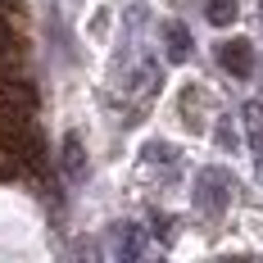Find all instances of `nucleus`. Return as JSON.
<instances>
[{"instance_id": "nucleus-2", "label": "nucleus", "mask_w": 263, "mask_h": 263, "mask_svg": "<svg viewBox=\"0 0 263 263\" xmlns=\"http://www.w3.org/2000/svg\"><path fill=\"white\" fill-rule=\"evenodd\" d=\"M195 204L209 213V218H218V213L232 204V173L227 168H204L195 177Z\"/></svg>"}, {"instance_id": "nucleus-5", "label": "nucleus", "mask_w": 263, "mask_h": 263, "mask_svg": "<svg viewBox=\"0 0 263 263\" xmlns=\"http://www.w3.org/2000/svg\"><path fill=\"white\" fill-rule=\"evenodd\" d=\"M59 168H64L68 177H82V173H86V150H82V136H78V132L64 136V145H59Z\"/></svg>"}, {"instance_id": "nucleus-3", "label": "nucleus", "mask_w": 263, "mask_h": 263, "mask_svg": "<svg viewBox=\"0 0 263 263\" xmlns=\"http://www.w3.org/2000/svg\"><path fill=\"white\" fill-rule=\"evenodd\" d=\"M159 36H163V54H168V64H186V59H191V32H186V23L168 18V23L159 27Z\"/></svg>"}, {"instance_id": "nucleus-6", "label": "nucleus", "mask_w": 263, "mask_h": 263, "mask_svg": "<svg viewBox=\"0 0 263 263\" xmlns=\"http://www.w3.org/2000/svg\"><path fill=\"white\" fill-rule=\"evenodd\" d=\"M114 254H118V259H136V254H145V236H141V227L123 222V227H118V245H114Z\"/></svg>"}, {"instance_id": "nucleus-4", "label": "nucleus", "mask_w": 263, "mask_h": 263, "mask_svg": "<svg viewBox=\"0 0 263 263\" xmlns=\"http://www.w3.org/2000/svg\"><path fill=\"white\" fill-rule=\"evenodd\" d=\"M240 123H245L250 150H254V159H259V168H263V105L259 100H250V105L240 109Z\"/></svg>"}, {"instance_id": "nucleus-8", "label": "nucleus", "mask_w": 263, "mask_h": 263, "mask_svg": "<svg viewBox=\"0 0 263 263\" xmlns=\"http://www.w3.org/2000/svg\"><path fill=\"white\" fill-rule=\"evenodd\" d=\"M145 159H155V163H163V159H168V163H173V159H177V150H173V145H163V141H150V145H145Z\"/></svg>"}, {"instance_id": "nucleus-7", "label": "nucleus", "mask_w": 263, "mask_h": 263, "mask_svg": "<svg viewBox=\"0 0 263 263\" xmlns=\"http://www.w3.org/2000/svg\"><path fill=\"white\" fill-rule=\"evenodd\" d=\"M204 18H209L213 27H227L236 18V0H204Z\"/></svg>"}, {"instance_id": "nucleus-1", "label": "nucleus", "mask_w": 263, "mask_h": 263, "mask_svg": "<svg viewBox=\"0 0 263 263\" xmlns=\"http://www.w3.org/2000/svg\"><path fill=\"white\" fill-rule=\"evenodd\" d=\"M213 54H218V68H222L227 78H236V82H250V78H254V68H259L254 41H245V36H227V41H218Z\"/></svg>"}]
</instances>
